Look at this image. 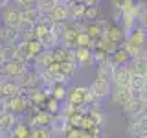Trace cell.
<instances>
[{
    "label": "cell",
    "mask_w": 147,
    "mask_h": 138,
    "mask_svg": "<svg viewBox=\"0 0 147 138\" xmlns=\"http://www.w3.org/2000/svg\"><path fill=\"white\" fill-rule=\"evenodd\" d=\"M35 70H46L50 64L55 63V55H53V50H44L40 55L35 57Z\"/></svg>",
    "instance_id": "obj_15"
},
{
    "label": "cell",
    "mask_w": 147,
    "mask_h": 138,
    "mask_svg": "<svg viewBox=\"0 0 147 138\" xmlns=\"http://www.w3.org/2000/svg\"><path fill=\"white\" fill-rule=\"evenodd\" d=\"M61 66H63V74H64V77L70 81L72 77L76 76V72H77V63H74V61H66V63H61Z\"/></svg>",
    "instance_id": "obj_28"
},
{
    "label": "cell",
    "mask_w": 147,
    "mask_h": 138,
    "mask_svg": "<svg viewBox=\"0 0 147 138\" xmlns=\"http://www.w3.org/2000/svg\"><path fill=\"white\" fill-rule=\"evenodd\" d=\"M31 107V101L28 94H20V96H13V98H2V110L13 114H22Z\"/></svg>",
    "instance_id": "obj_1"
},
{
    "label": "cell",
    "mask_w": 147,
    "mask_h": 138,
    "mask_svg": "<svg viewBox=\"0 0 147 138\" xmlns=\"http://www.w3.org/2000/svg\"><path fill=\"white\" fill-rule=\"evenodd\" d=\"M63 107H61V101L59 99H55V98H48V101H46V110H48L50 114H61L63 110H61Z\"/></svg>",
    "instance_id": "obj_29"
},
{
    "label": "cell",
    "mask_w": 147,
    "mask_h": 138,
    "mask_svg": "<svg viewBox=\"0 0 147 138\" xmlns=\"http://www.w3.org/2000/svg\"><path fill=\"white\" fill-rule=\"evenodd\" d=\"M140 24H142V26H144V28H145V30H147V13H145V15H144V17H142V20H140Z\"/></svg>",
    "instance_id": "obj_39"
},
{
    "label": "cell",
    "mask_w": 147,
    "mask_h": 138,
    "mask_svg": "<svg viewBox=\"0 0 147 138\" xmlns=\"http://www.w3.org/2000/svg\"><path fill=\"white\" fill-rule=\"evenodd\" d=\"M28 70H30V68H28V63L20 61V59H15V61H9V63H2V77H6V79H18V77H22Z\"/></svg>",
    "instance_id": "obj_2"
},
{
    "label": "cell",
    "mask_w": 147,
    "mask_h": 138,
    "mask_svg": "<svg viewBox=\"0 0 147 138\" xmlns=\"http://www.w3.org/2000/svg\"><path fill=\"white\" fill-rule=\"evenodd\" d=\"M0 41L2 44H18L22 41V31L20 28H13V26H4L0 28Z\"/></svg>",
    "instance_id": "obj_7"
},
{
    "label": "cell",
    "mask_w": 147,
    "mask_h": 138,
    "mask_svg": "<svg viewBox=\"0 0 147 138\" xmlns=\"http://www.w3.org/2000/svg\"><path fill=\"white\" fill-rule=\"evenodd\" d=\"M9 2H11V0H0V6H2V9H6V7H9V6H11Z\"/></svg>",
    "instance_id": "obj_38"
},
{
    "label": "cell",
    "mask_w": 147,
    "mask_h": 138,
    "mask_svg": "<svg viewBox=\"0 0 147 138\" xmlns=\"http://www.w3.org/2000/svg\"><path fill=\"white\" fill-rule=\"evenodd\" d=\"M112 9H123L125 11L127 7H131L132 4H134V0H109Z\"/></svg>",
    "instance_id": "obj_32"
},
{
    "label": "cell",
    "mask_w": 147,
    "mask_h": 138,
    "mask_svg": "<svg viewBox=\"0 0 147 138\" xmlns=\"http://www.w3.org/2000/svg\"><path fill=\"white\" fill-rule=\"evenodd\" d=\"M83 129L81 127H72L70 131L66 133V135H64V138H83Z\"/></svg>",
    "instance_id": "obj_35"
},
{
    "label": "cell",
    "mask_w": 147,
    "mask_h": 138,
    "mask_svg": "<svg viewBox=\"0 0 147 138\" xmlns=\"http://www.w3.org/2000/svg\"><path fill=\"white\" fill-rule=\"evenodd\" d=\"M15 125H17V116L15 114L7 112V110H2V112H0V131L2 133H11Z\"/></svg>",
    "instance_id": "obj_16"
},
{
    "label": "cell",
    "mask_w": 147,
    "mask_h": 138,
    "mask_svg": "<svg viewBox=\"0 0 147 138\" xmlns=\"http://www.w3.org/2000/svg\"><path fill=\"white\" fill-rule=\"evenodd\" d=\"M123 15H125V11L123 9H114V13H112V20L116 22H123Z\"/></svg>",
    "instance_id": "obj_37"
},
{
    "label": "cell",
    "mask_w": 147,
    "mask_h": 138,
    "mask_svg": "<svg viewBox=\"0 0 147 138\" xmlns=\"http://www.w3.org/2000/svg\"><path fill=\"white\" fill-rule=\"evenodd\" d=\"M42 17V13L35 7H26V9H22V24H30V26H35L37 22H39V18ZM20 24V26H22Z\"/></svg>",
    "instance_id": "obj_19"
},
{
    "label": "cell",
    "mask_w": 147,
    "mask_h": 138,
    "mask_svg": "<svg viewBox=\"0 0 147 138\" xmlns=\"http://www.w3.org/2000/svg\"><path fill=\"white\" fill-rule=\"evenodd\" d=\"M20 94H22V89L17 79L2 77V83H0V96L2 98H13V96H20Z\"/></svg>",
    "instance_id": "obj_12"
},
{
    "label": "cell",
    "mask_w": 147,
    "mask_h": 138,
    "mask_svg": "<svg viewBox=\"0 0 147 138\" xmlns=\"http://www.w3.org/2000/svg\"><path fill=\"white\" fill-rule=\"evenodd\" d=\"M134 76V72L127 66H118L116 74H114V79H112V85L114 87H131V79Z\"/></svg>",
    "instance_id": "obj_13"
},
{
    "label": "cell",
    "mask_w": 147,
    "mask_h": 138,
    "mask_svg": "<svg viewBox=\"0 0 147 138\" xmlns=\"http://www.w3.org/2000/svg\"><path fill=\"white\" fill-rule=\"evenodd\" d=\"M50 33V30L46 26H40V24H35L33 28V35H35V39H39V41H42L46 35Z\"/></svg>",
    "instance_id": "obj_33"
},
{
    "label": "cell",
    "mask_w": 147,
    "mask_h": 138,
    "mask_svg": "<svg viewBox=\"0 0 147 138\" xmlns=\"http://www.w3.org/2000/svg\"><path fill=\"white\" fill-rule=\"evenodd\" d=\"M74 52H76L77 66H85V64L94 63V50H90V48H77V50H74Z\"/></svg>",
    "instance_id": "obj_18"
},
{
    "label": "cell",
    "mask_w": 147,
    "mask_h": 138,
    "mask_svg": "<svg viewBox=\"0 0 147 138\" xmlns=\"http://www.w3.org/2000/svg\"><path fill=\"white\" fill-rule=\"evenodd\" d=\"M18 55V44H2L0 46V63L15 61Z\"/></svg>",
    "instance_id": "obj_17"
},
{
    "label": "cell",
    "mask_w": 147,
    "mask_h": 138,
    "mask_svg": "<svg viewBox=\"0 0 147 138\" xmlns=\"http://www.w3.org/2000/svg\"><path fill=\"white\" fill-rule=\"evenodd\" d=\"M121 112L129 116V120H138L142 114L147 112V101L142 98H132L129 103H125L121 107Z\"/></svg>",
    "instance_id": "obj_3"
},
{
    "label": "cell",
    "mask_w": 147,
    "mask_h": 138,
    "mask_svg": "<svg viewBox=\"0 0 147 138\" xmlns=\"http://www.w3.org/2000/svg\"><path fill=\"white\" fill-rule=\"evenodd\" d=\"M72 129L70 125V122H68V118L64 116V114H55L53 120H52V123H50V131L53 133V135H57V136H64L68 131Z\"/></svg>",
    "instance_id": "obj_10"
},
{
    "label": "cell",
    "mask_w": 147,
    "mask_h": 138,
    "mask_svg": "<svg viewBox=\"0 0 147 138\" xmlns=\"http://www.w3.org/2000/svg\"><path fill=\"white\" fill-rule=\"evenodd\" d=\"M138 138H147V131H144V133H142V135L138 136Z\"/></svg>",
    "instance_id": "obj_41"
},
{
    "label": "cell",
    "mask_w": 147,
    "mask_h": 138,
    "mask_svg": "<svg viewBox=\"0 0 147 138\" xmlns=\"http://www.w3.org/2000/svg\"><path fill=\"white\" fill-rule=\"evenodd\" d=\"M50 17H52L55 22H68L70 20V7H68V4L66 2L59 4V6L50 13Z\"/></svg>",
    "instance_id": "obj_20"
},
{
    "label": "cell",
    "mask_w": 147,
    "mask_h": 138,
    "mask_svg": "<svg viewBox=\"0 0 147 138\" xmlns=\"http://www.w3.org/2000/svg\"><path fill=\"white\" fill-rule=\"evenodd\" d=\"M77 39H79V31L76 30V26H74L72 22H68L66 31H64L63 37H61V46H64V48H70V50H77V48H79Z\"/></svg>",
    "instance_id": "obj_9"
},
{
    "label": "cell",
    "mask_w": 147,
    "mask_h": 138,
    "mask_svg": "<svg viewBox=\"0 0 147 138\" xmlns=\"http://www.w3.org/2000/svg\"><path fill=\"white\" fill-rule=\"evenodd\" d=\"M53 133L50 127H33L31 129V138H52Z\"/></svg>",
    "instance_id": "obj_30"
},
{
    "label": "cell",
    "mask_w": 147,
    "mask_h": 138,
    "mask_svg": "<svg viewBox=\"0 0 147 138\" xmlns=\"http://www.w3.org/2000/svg\"><path fill=\"white\" fill-rule=\"evenodd\" d=\"M53 55H55V63H66V61H74V63H76V52L70 50V48H64V46L55 48Z\"/></svg>",
    "instance_id": "obj_21"
},
{
    "label": "cell",
    "mask_w": 147,
    "mask_h": 138,
    "mask_svg": "<svg viewBox=\"0 0 147 138\" xmlns=\"http://www.w3.org/2000/svg\"><path fill=\"white\" fill-rule=\"evenodd\" d=\"M52 120H53V114H50L46 109L37 107V110L31 114V118H30V127L31 129L33 127H50Z\"/></svg>",
    "instance_id": "obj_8"
},
{
    "label": "cell",
    "mask_w": 147,
    "mask_h": 138,
    "mask_svg": "<svg viewBox=\"0 0 147 138\" xmlns=\"http://www.w3.org/2000/svg\"><path fill=\"white\" fill-rule=\"evenodd\" d=\"M125 138H131V136H125Z\"/></svg>",
    "instance_id": "obj_42"
},
{
    "label": "cell",
    "mask_w": 147,
    "mask_h": 138,
    "mask_svg": "<svg viewBox=\"0 0 147 138\" xmlns=\"http://www.w3.org/2000/svg\"><path fill=\"white\" fill-rule=\"evenodd\" d=\"M132 98H134V90L131 87H114L112 94H110V101L118 107H123L125 103H129Z\"/></svg>",
    "instance_id": "obj_5"
},
{
    "label": "cell",
    "mask_w": 147,
    "mask_h": 138,
    "mask_svg": "<svg viewBox=\"0 0 147 138\" xmlns=\"http://www.w3.org/2000/svg\"><path fill=\"white\" fill-rule=\"evenodd\" d=\"M109 59V55L107 52H103V50H94V63H103V61H107Z\"/></svg>",
    "instance_id": "obj_36"
},
{
    "label": "cell",
    "mask_w": 147,
    "mask_h": 138,
    "mask_svg": "<svg viewBox=\"0 0 147 138\" xmlns=\"http://www.w3.org/2000/svg\"><path fill=\"white\" fill-rule=\"evenodd\" d=\"M11 136H13V138H31V127H30V123L18 122L17 125L13 127Z\"/></svg>",
    "instance_id": "obj_25"
},
{
    "label": "cell",
    "mask_w": 147,
    "mask_h": 138,
    "mask_svg": "<svg viewBox=\"0 0 147 138\" xmlns=\"http://www.w3.org/2000/svg\"><path fill=\"white\" fill-rule=\"evenodd\" d=\"M17 7L26 9V7H35L37 6V0H13Z\"/></svg>",
    "instance_id": "obj_34"
},
{
    "label": "cell",
    "mask_w": 147,
    "mask_h": 138,
    "mask_svg": "<svg viewBox=\"0 0 147 138\" xmlns=\"http://www.w3.org/2000/svg\"><path fill=\"white\" fill-rule=\"evenodd\" d=\"M145 85H147V77L145 76H142V74H134V76H132L131 89L134 90V92H142V90L145 89Z\"/></svg>",
    "instance_id": "obj_27"
},
{
    "label": "cell",
    "mask_w": 147,
    "mask_h": 138,
    "mask_svg": "<svg viewBox=\"0 0 147 138\" xmlns=\"http://www.w3.org/2000/svg\"><path fill=\"white\" fill-rule=\"evenodd\" d=\"M142 133H144V127H142V123L138 122V120H129V123H127V136L138 138Z\"/></svg>",
    "instance_id": "obj_26"
},
{
    "label": "cell",
    "mask_w": 147,
    "mask_h": 138,
    "mask_svg": "<svg viewBox=\"0 0 147 138\" xmlns=\"http://www.w3.org/2000/svg\"><path fill=\"white\" fill-rule=\"evenodd\" d=\"M86 94H88V87H72L70 92H68V103L76 105V107H81L86 101Z\"/></svg>",
    "instance_id": "obj_14"
},
{
    "label": "cell",
    "mask_w": 147,
    "mask_h": 138,
    "mask_svg": "<svg viewBox=\"0 0 147 138\" xmlns=\"http://www.w3.org/2000/svg\"><path fill=\"white\" fill-rule=\"evenodd\" d=\"M88 89L98 99H105V98H110L114 85H112V81H105V79H98V77H96V79L90 83Z\"/></svg>",
    "instance_id": "obj_4"
},
{
    "label": "cell",
    "mask_w": 147,
    "mask_h": 138,
    "mask_svg": "<svg viewBox=\"0 0 147 138\" xmlns=\"http://www.w3.org/2000/svg\"><path fill=\"white\" fill-rule=\"evenodd\" d=\"M107 35H109L110 41H114V43H118V44H123V43H125V39H127L125 30H123L121 26H118V24L110 26V30L107 31Z\"/></svg>",
    "instance_id": "obj_23"
},
{
    "label": "cell",
    "mask_w": 147,
    "mask_h": 138,
    "mask_svg": "<svg viewBox=\"0 0 147 138\" xmlns=\"http://www.w3.org/2000/svg\"><path fill=\"white\" fill-rule=\"evenodd\" d=\"M116 70H118V66L112 63V59L109 57L107 61L98 64V68H96V77H98V79H105V81H112Z\"/></svg>",
    "instance_id": "obj_11"
},
{
    "label": "cell",
    "mask_w": 147,
    "mask_h": 138,
    "mask_svg": "<svg viewBox=\"0 0 147 138\" xmlns=\"http://www.w3.org/2000/svg\"><path fill=\"white\" fill-rule=\"evenodd\" d=\"M68 92H70V89H66L64 83H53L52 85V98L59 99L61 103H64L68 99Z\"/></svg>",
    "instance_id": "obj_24"
},
{
    "label": "cell",
    "mask_w": 147,
    "mask_h": 138,
    "mask_svg": "<svg viewBox=\"0 0 147 138\" xmlns=\"http://www.w3.org/2000/svg\"><path fill=\"white\" fill-rule=\"evenodd\" d=\"M110 59H112V63L116 64V66H127V64L132 61L131 53H129L127 48H123V46H119V50L114 55H110Z\"/></svg>",
    "instance_id": "obj_22"
},
{
    "label": "cell",
    "mask_w": 147,
    "mask_h": 138,
    "mask_svg": "<svg viewBox=\"0 0 147 138\" xmlns=\"http://www.w3.org/2000/svg\"><path fill=\"white\" fill-rule=\"evenodd\" d=\"M86 6H98V0H85Z\"/></svg>",
    "instance_id": "obj_40"
},
{
    "label": "cell",
    "mask_w": 147,
    "mask_h": 138,
    "mask_svg": "<svg viewBox=\"0 0 147 138\" xmlns=\"http://www.w3.org/2000/svg\"><path fill=\"white\" fill-rule=\"evenodd\" d=\"M2 20H4V26L20 28V24H22V9L17 7V6H9L6 9H2Z\"/></svg>",
    "instance_id": "obj_6"
},
{
    "label": "cell",
    "mask_w": 147,
    "mask_h": 138,
    "mask_svg": "<svg viewBox=\"0 0 147 138\" xmlns=\"http://www.w3.org/2000/svg\"><path fill=\"white\" fill-rule=\"evenodd\" d=\"M98 17H99V6H86V13H85L86 22H96Z\"/></svg>",
    "instance_id": "obj_31"
}]
</instances>
